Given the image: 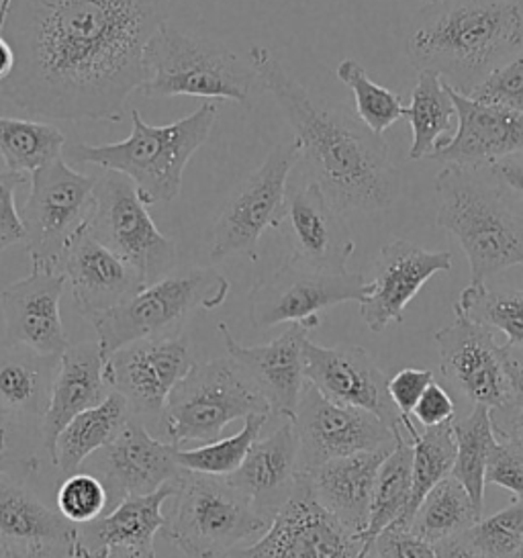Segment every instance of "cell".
<instances>
[{
    "instance_id": "cell-60",
    "label": "cell",
    "mask_w": 523,
    "mask_h": 558,
    "mask_svg": "<svg viewBox=\"0 0 523 558\" xmlns=\"http://www.w3.org/2000/svg\"><path fill=\"white\" fill-rule=\"evenodd\" d=\"M511 558H523V542H522V546H520V548H518V553H515V555H513V557Z\"/></svg>"
},
{
    "instance_id": "cell-49",
    "label": "cell",
    "mask_w": 523,
    "mask_h": 558,
    "mask_svg": "<svg viewBox=\"0 0 523 558\" xmlns=\"http://www.w3.org/2000/svg\"><path fill=\"white\" fill-rule=\"evenodd\" d=\"M375 558H440L436 544L424 541L409 527L389 525L375 541Z\"/></svg>"
},
{
    "instance_id": "cell-38",
    "label": "cell",
    "mask_w": 523,
    "mask_h": 558,
    "mask_svg": "<svg viewBox=\"0 0 523 558\" xmlns=\"http://www.w3.org/2000/svg\"><path fill=\"white\" fill-rule=\"evenodd\" d=\"M64 148L65 135L53 125L0 117V158L11 172L33 174L62 158Z\"/></svg>"
},
{
    "instance_id": "cell-43",
    "label": "cell",
    "mask_w": 523,
    "mask_h": 558,
    "mask_svg": "<svg viewBox=\"0 0 523 558\" xmlns=\"http://www.w3.org/2000/svg\"><path fill=\"white\" fill-rule=\"evenodd\" d=\"M58 511L68 522L86 525L109 511V493L105 483L90 473L65 476L58 489Z\"/></svg>"
},
{
    "instance_id": "cell-28",
    "label": "cell",
    "mask_w": 523,
    "mask_h": 558,
    "mask_svg": "<svg viewBox=\"0 0 523 558\" xmlns=\"http://www.w3.org/2000/svg\"><path fill=\"white\" fill-rule=\"evenodd\" d=\"M392 446L327 460L305 473L315 499L360 536L368 527L376 476Z\"/></svg>"
},
{
    "instance_id": "cell-51",
    "label": "cell",
    "mask_w": 523,
    "mask_h": 558,
    "mask_svg": "<svg viewBox=\"0 0 523 558\" xmlns=\"http://www.w3.org/2000/svg\"><path fill=\"white\" fill-rule=\"evenodd\" d=\"M413 415L425 427L441 426V424H448L457 417V405H454V401H452L448 391L436 380H431L427 385L424 395H422V399L417 401Z\"/></svg>"
},
{
    "instance_id": "cell-52",
    "label": "cell",
    "mask_w": 523,
    "mask_h": 558,
    "mask_svg": "<svg viewBox=\"0 0 523 558\" xmlns=\"http://www.w3.org/2000/svg\"><path fill=\"white\" fill-rule=\"evenodd\" d=\"M507 201L523 214V151L501 158L485 170Z\"/></svg>"
},
{
    "instance_id": "cell-48",
    "label": "cell",
    "mask_w": 523,
    "mask_h": 558,
    "mask_svg": "<svg viewBox=\"0 0 523 558\" xmlns=\"http://www.w3.org/2000/svg\"><path fill=\"white\" fill-rule=\"evenodd\" d=\"M27 182V177L11 170H0V254L7 247L25 242L23 221L15 205V193L19 186Z\"/></svg>"
},
{
    "instance_id": "cell-46",
    "label": "cell",
    "mask_w": 523,
    "mask_h": 558,
    "mask_svg": "<svg viewBox=\"0 0 523 558\" xmlns=\"http://www.w3.org/2000/svg\"><path fill=\"white\" fill-rule=\"evenodd\" d=\"M487 483L511 493V501L523 499V442L497 438L487 466Z\"/></svg>"
},
{
    "instance_id": "cell-58",
    "label": "cell",
    "mask_w": 523,
    "mask_h": 558,
    "mask_svg": "<svg viewBox=\"0 0 523 558\" xmlns=\"http://www.w3.org/2000/svg\"><path fill=\"white\" fill-rule=\"evenodd\" d=\"M0 558H13V550L0 538Z\"/></svg>"
},
{
    "instance_id": "cell-13",
    "label": "cell",
    "mask_w": 523,
    "mask_h": 558,
    "mask_svg": "<svg viewBox=\"0 0 523 558\" xmlns=\"http://www.w3.org/2000/svg\"><path fill=\"white\" fill-rule=\"evenodd\" d=\"M368 280L360 272H327L289 258L275 272L262 277L247 296V315L258 329L278 324L321 326L319 313L348 301L362 303Z\"/></svg>"
},
{
    "instance_id": "cell-8",
    "label": "cell",
    "mask_w": 523,
    "mask_h": 558,
    "mask_svg": "<svg viewBox=\"0 0 523 558\" xmlns=\"http://www.w3.org/2000/svg\"><path fill=\"white\" fill-rule=\"evenodd\" d=\"M229 291V280L215 268H193L147 284L130 301L98 313L90 322L105 359H111L133 342L172 338L191 313L221 307Z\"/></svg>"
},
{
    "instance_id": "cell-18",
    "label": "cell",
    "mask_w": 523,
    "mask_h": 558,
    "mask_svg": "<svg viewBox=\"0 0 523 558\" xmlns=\"http://www.w3.org/2000/svg\"><path fill=\"white\" fill-rule=\"evenodd\" d=\"M277 230L291 247V258L327 272H345L356 242L342 211L317 181L287 191Z\"/></svg>"
},
{
    "instance_id": "cell-36",
    "label": "cell",
    "mask_w": 523,
    "mask_h": 558,
    "mask_svg": "<svg viewBox=\"0 0 523 558\" xmlns=\"http://www.w3.org/2000/svg\"><path fill=\"white\" fill-rule=\"evenodd\" d=\"M405 432V429H403ZM413 446V469H411V497L405 515L394 525L409 527L425 495L443 478L452 476L457 462V440L452 422L436 427H425L419 434L415 427L405 432Z\"/></svg>"
},
{
    "instance_id": "cell-14",
    "label": "cell",
    "mask_w": 523,
    "mask_h": 558,
    "mask_svg": "<svg viewBox=\"0 0 523 558\" xmlns=\"http://www.w3.org/2000/svg\"><path fill=\"white\" fill-rule=\"evenodd\" d=\"M228 558H375V548L329 513L315 499L307 475L299 473L291 499L268 532Z\"/></svg>"
},
{
    "instance_id": "cell-41",
    "label": "cell",
    "mask_w": 523,
    "mask_h": 558,
    "mask_svg": "<svg viewBox=\"0 0 523 558\" xmlns=\"http://www.w3.org/2000/svg\"><path fill=\"white\" fill-rule=\"evenodd\" d=\"M336 76L352 90L356 100V116L376 135H385L401 117H405L408 107L403 105L401 97L376 84L356 60H342L336 70Z\"/></svg>"
},
{
    "instance_id": "cell-34",
    "label": "cell",
    "mask_w": 523,
    "mask_h": 558,
    "mask_svg": "<svg viewBox=\"0 0 523 558\" xmlns=\"http://www.w3.org/2000/svg\"><path fill=\"white\" fill-rule=\"evenodd\" d=\"M411 469H413V446L409 442L403 424L394 429V446L382 462L376 476L375 495L368 527L362 541L375 548L376 536L397 524L408 511L411 497Z\"/></svg>"
},
{
    "instance_id": "cell-56",
    "label": "cell",
    "mask_w": 523,
    "mask_h": 558,
    "mask_svg": "<svg viewBox=\"0 0 523 558\" xmlns=\"http://www.w3.org/2000/svg\"><path fill=\"white\" fill-rule=\"evenodd\" d=\"M68 550L62 548H37V550H25V553H16L13 558H65Z\"/></svg>"
},
{
    "instance_id": "cell-12",
    "label": "cell",
    "mask_w": 523,
    "mask_h": 558,
    "mask_svg": "<svg viewBox=\"0 0 523 558\" xmlns=\"http://www.w3.org/2000/svg\"><path fill=\"white\" fill-rule=\"evenodd\" d=\"M301 158L303 149L294 137L280 142L226 201L212 228V263L228 260L229 256L258 260L262 233L270 228L277 230L289 177Z\"/></svg>"
},
{
    "instance_id": "cell-25",
    "label": "cell",
    "mask_w": 523,
    "mask_h": 558,
    "mask_svg": "<svg viewBox=\"0 0 523 558\" xmlns=\"http://www.w3.org/2000/svg\"><path fill=\"white\" fill-rule=\"evenodd\" d=\"M58 270L70 284L76 310L88 319L130 301L146 287L130 264L98 242L88 223L70 242Z\"/></svg>"
},
{
    "instance_id": "cell-9",
    "label": "cell",
    "mask_w": 523,
    "mask_h": 558,
    "mask_svg": "<svg viewBox=\"0 0 523 558\" xmlns=\"http://www.w3.org/2000/svg\"><path fill=\"white\" fill-rule=\"evenodd\" d=\"M250 415H272L270 403L244 368L228 356L195 364L188 371L170 393L160 429L177 448L188 442L211 444L221 440L228 424Z\"/></svg>"
},
{
    "instance_id": "cell-47",
    "label": "cell",
    "mask_w": 523,
    "mask_h": 558,
    "mask_svg": "<svg viewBox=\"0 0 523 558\" xmlns=\"http://www.w3.org/2000/svg\"><path fill=\"white\" fill-rule=\"evenodd\" d=\"M507 371L513 385V395L506 408L490 411L492 429L497 438H513L523 442V366L522 362L511 356V352L507 356Z\"/></svg>"
},
{
    "instance_id": "cell-55",
    "label": "cell",
    "mask_w": 523,
    "mask_h": 558,
    "mask_svg": "<svg viewBox=\"0 0 523 558\" xmlns=\"http://www.w3.org/2000/svg\"><path fill=\"white\" fill-rule=\"evenodd\" d=\"M13 70H15V51L7 41V37L0 34V83L7 81Z\"/></svg>"
},
{
    "instance_id": "cell-62",
    "label": "cell",
    "mask_w": 523,
    "mask_h": 558,
    "mask_svg": "<svg viewBox=\"0 0 523 558\" xmlns=\"http://www.w3.org/2000/svg\"><path fill=\"white\" fill-rule=\"evenodd\" d=\"M522 2H523V0H522Z\"/></svg>"
},
{
    "instance_id": "cell-30",
    "label": "cell",
    "mask_w": 523,
    "mask_h": 558,
    "mask_svg": "<svg viewBox=\"0 0 523 558\" xmlns=\"http://www.w3.org/2000/svg\"><path fill=\"white\" fill-rule=\"evenodd\" d=\"M58 364L27 345L0 348V415L41 434Z\"/></svg>"
},
{
    "instance_id": "cell-17",
    "label": "cell",
    "mask_w": 523,
    "mask_h": 558,
    "mask_svg": "<svg viewBox=\"0 0 523 558\" xmlns=\"http://www.w3.org/2000/svg\"><path fill=\"white\" fill-rule=\"evenodd\" d=\"M441 375L473 405L501 410L511 401L513 385L507 371L509 348L497 344L492 329L469 319L454 307V322L434 333Z\"/></svg>"
},
{
    "instance_id": "cell-61",
    "label": "cell",
    "mask_w": 523,
    "mask_h": 558,
    "mask_svg": "<svg viewBox=\"0 0 523 558\" xmlns=\"http://www.w3.org/2000/svg\"><path fill=\"white\" fill-rule=\"evenodd\" d=\"M65 558H82V557H78V555H76V553H72V550H68V557Z\"/></svg>"
},
{
    "instance_id": "cell-10",
    "label": "cell",
    "mask_w": 523,
    "mask_h": 558,
    "mask_svg": "<svg viewBox=\"0 0 523 558\" xmlns=\"http://www.w3.org/2000/svg\"><path fill=\"white\" fill-rule=\"evenodd\" d=\"M29 181V197L19 211L25 247L32 266L58 270L70 242L90 219L97 177L81 174L58 158L33 172Z\"/></svg>"
},
{
    "instance_id": "cell-3",
    "label": "cell",
    "mask_w": 523,
    "mask_h": 558,
    "mask_svg": "<svg viewBox=\"0 0 523 558\" xmlns=\"http://www.w3.org/2000/svg\"><path fill=\"white\" fill-rule=\"evenodd\" d=\"M522 51V0H443L408 41L411 66L438 72L464 97Z\"/></svg>"
},
{
    "instance_id": "cell-23",
    "label": "cell",
    "mask_w": 523,
    "mask_h": 558,
    "mask_svg": "<svg viewBox=\"0 0 523 558\" xmlns=\"http://www.w3.org/2000/svg\"><path fill=\"white\" fill-rule=\"evenodd\" d=\"M65 284L62 272L32 266L25 279L2 291V319L11 344L27 345L44 356L64 354L70 348L60 313Z\"/></svg>"
},
{
    "instance_id": "cell-44",
    "label": "cell",
    "mask_w": 523,
    "mask_h": 558,
    "mask_svg": "<svg viewBox=\"0 0 523 558\" xmlns=\"http://www.w3.org/2000/svg\"><path fill=\"white\" fill-rule=\"evenodd\" d=\"M471 99L506 107L523 116V51L489 76L471 93Z\"/></svg>"
},
{
    "instance_id": "cell-5",
    "label": "cell",
    "mask_w": 523,
    "mask_h": 558,
    "mask_svg": "<svg viewBox=\"0 0 523 558\" xmlns=\"http://www.w3.org/2000/svg\"><path fill=\"white\" fill-rule=\"evenodd\" d=\"M436 221L450 231L471 266V284H485L523 264V214L485 170L443 166L434 181Z\"/></svg>"
},
{
    "instance_id": "cell-45",
    "label": "cell",
    "mask_w": 523,
    "mask_h": 558,
    "mask_svg": "<svg viewBox=\"0 0 523 558\" xmlns=\"http://www.w3.org/2000/svg\"><path fill=\"white\" fill-rule=\"evenodd\" d=\"M29 427L19 426L13 420L0 415V476L27 475L37 466V459L33 457L32 436Z\"/></svg>"
},
{
    "instance_id": "cell-1",
    "label": "cell",
    "mask_w": 523,
    "mask_h": 558,
    "mask_svg": "<svg viewBox=\"0 0 523 558\" xmlns=\"http://www.w3.org/2000/svg\"><path fill=\"white\" fill-rule=\"evenodd\" d=\"M170 0H13L2 35L15 70L0 95L27 116L121 121Z\"/></svg>"
},
{
    "instance_id": "cell-32",
    "label": "cell",
    "mask_w": 523,
    "mask_h": 558,
    "mask_svg": "<svg viewBox=\"0 0 523 558\" xmlns=\"http://www.w3.org/2000/svg\"><path fill=\"white\" fill-rule=\"evenodd\" d=\"M131 417L133 413L127 399L113 391L97 408L82 411L62 429L49 459L51 464L65 476L78 473L82 462L113 442Z\"/></svg>"
},
{
    "instance_id": "cell-4",
    "label": "cell",
    "mask_w": 523,
    "mask_h": 558,
    "mask_svg": "<svg viewBox=\"0 0 523 558\" xmlns=\"http://www.w3.org/2000/svg\"><path fill=\"white\" fill-rule=\"evenodd\" d=\"M219 116L215 102H205L170 125H147L137 109H131V135L123 142L93 146L65 144L64 158L78 165H95L130 179L147 207L172 203L182 191L184 168L212 132Z\"/></svg>"
},
{
    "instance_id": "cell-54",
    "label": "cell",
    "mask_w": 523,
    "mask_h": 558,
    "mask_svg": "<svg viewBox=\"0 0 523 558\" xmlns=\"http://www.w3.org/2000/svg\"><path fill=\"white\" fill-rule=\"evenodd\" d=\"M102 558H156L154 546H113Z\"/></svg>"
},
{
    "instance_id": "cell-20",
    "label": "cell",
    "mask_w": 523,
    "mask_h": 558,
    "mask_svg": "<svg viewBox=\"0 0 523 558\" xmlns=\"http://www.w3.org/2000/svg\"><path fill=\"white\" fill-rule=\"evenodd\" d=\"M177 450L174 444L154 438L139 420L131 417L113 442L90 457L95 473L109 493V511L127 497L149 495L174 483L182 475Z\"/></svg>"
},
{
    "instance_id": "cell-40",
    "label": "cell",
    "mask_w": 523,
    "mask_h": 558,
    "mask_svg": "<svg viewBox=\"0 0 523 558\" xmlns=\"http://www.w3.org/2000/svg\"><path fill=\"white\" fill-rule=\"evenodd\" d=\"M270 415H250L244 420L242 432L226 440L203 444L198 448H179L177 462L180 469L205 473V475L229 476L244 462L250 448L260 438L262 427L268 424Z\"/></svg>"
},
{
    "instance_id": "cell-6",
    "label": "cell",
    "mask_w": 523,
    "mask_h": 558,
    "mask_svg": "<svg viewBox=\"0 0 523 558\" xmlns=\"http://www.w3.org/2000/svg\"><path fill=\"white\" fill-rule=\"evenodd\" d=\"M144 70L146 78L139 93L146 99L200 97L250 105L256 81L254 68L242 62L226 44L184 34L170 23L149 39Z\"/></svg>"
},
{
    "instance_id": "cell-35",
    "label": "cell",
    "mask_w": 523,
    "mask_h": 558,
    "mask_svg": "<svg viewBox=\"0 0 523 558\" xmlns=\"http://www.w3.org/2000/svg\"><path fill=\"white\" fill-rule=\"evenodd\" d=\"M481 518L483 511L474 506L471 493L466 492V487L458 478L448 476L425 495L409 530L424 541L438 544L464 534Z\"/></svg>"
},
{
    "instance_id": "cell-21",
    "label": "cell",
    "mask_w": 523,
    "mask_h": 558,
    "mask_svg": "<svg viewBox=\"0 0 523 558\" xmlns=\"http://www.w3.org/2000/svg\"><path fill=\"white\" fill-rule=\"evenodd\" d=\"M452 270L450 252H431L403 238L380 247L375 263V280L360 303V315L370 331L380 333L391 324H403L409 303L438 272Z\"/></svg>"
},
{
    "instance_id": "cell-16",
    "label": "cell",
    "mask_w": 523,
    "mask_h": 558,
    "mask_svg": "<svg viewBox=\"0 0 523 558\" xmlns=\"http://www.w3.org/2000/svg\"><path fill=\"white\" fill-rule=\"evenodd\" d=\"M195 366L184 338L139 340L114 352L105 364L111 389L123 395L144 426L160 427L170 393Z\"/></svg>"
},
{
    "instance_id": "cell-57",
    "label": "cell",
    "mask_w": 523,
    "mask_h": 558,
    "mask_svg": "<svg viewBox=\"0 0 523 558\" xmlns=\"http://www.w3.org/2000/svg\"><path fill=\"white\" fill-rule=\"evenodd\" d=\"M11 2H13V0H0V34H2V27H4V23H7V17H9Z\"/></svg>"
},
{
    "instance_id": "cell-22",
    "label": "cell",
    "mask_w": 523,
    "mask_h": 558,
    "mask_svg": "<svg viewBox=\"0 0 523 558\" xmlns=\"http://www.w3.org/2000/svg\"><path fill=\"white\" fill-rule=\"evenodd\" d=\"M448 93L457 107V133L427 160L464 170H487L501 158L523 151V116L464 97L450 84Z\"/></svg>"
},
{
    "instance_id": "cell-53",
    "label": "cell",
    "mask_w": 523,
    "mask_h": 558,
    "mask_svg": "<svg viewBox=\"0 0 523 558\" xmlns=\"http://www.w3.org/2000/svg\"><path fill=\"white\" fill-rule=\"evenodd\" d=\"M438 557L440 558H487L483 553H478L473 544L462 538V534L457 538H448L436 544Z\"/></svg>"
},
{
    "instance_id": "cell-27",
    "label": "cell",
    "mask_w": 523,
    "mask_h": 558,
    "mask_svg": "<svg viewBox=\"0 0 523 558\" xmlns=\"http://www.w3.org/2000/svg\"><path fill=\"white\" fill-rule=\"evenodd\" d=\"M105 364L107 359L98 340L70 344L60 356L49 410L41 424V442L49 459L62 429L82 411L97 408L113 393L105 377Z\"/></svg>"
},
{
    "instance_id": "cell-26",
    "label": "cell",
    "mask_w": 523,
    "mask_h": 558,
    "mask_svg": "<svg viewBox=\"0 0 523 558\" xmlns=\"http://www.w3.org/2000/svg\"><path fill=\"white\" fill-rule=\"evenodd\" d=\"M299 473L296 429L293 420L282 417V424L270 436L258 438L242 466L226 478L262 518L272 522L291 499Z\"/></svg>"
},
{
    "instance_id": "cell-11",
    "label": "cell",
    "mask_w": 523,
    "mask_h": 558,
    "mask_svg": "<svg viewBox=\"0 0 523 558\" xmlns=\"http://www.w3.org/2000/svg\"><path fill=\"white\" fill-rule=\"evenodd\" d=\"M88 231L130 264L146 287L168 277L177 264V244L156 228L135 184L121 172L98 177Z\"/></svg>"
},
{
    "instance_id": "cell-29",
    "label": "cell",
    "mask_w": 523,
    "mask_h": 558,
    "mask_svg": "<svg viewBox=\"0 0 523 558\" xmlns=\"http://www.w3.org/2000/svg\"><path fill=\"white\" fill-rule=\"evenodd\" d=\"M0 538L16 553L37 548L68 550L81 538V525L68 522L29 492L21 478L0 476Z\"/></svg>"
},
{
    "instance_id": "cell-7",
    "label": "cell",
    "mask_w": 523,
    "mask_h": 558,
    "mask_svg": "<svg viewBox=\"0 0 523 558\" xmlns=\"http://www.w3.org/2000/svg\"><path fill=\"white\" fill-rule=\"evenodd\" d=\"M172 499L163 541L188 558H228L233 550L260 541L272 524L226 476L182 469Z\"/></svg>"
},
{
    "instance_id": "cell-31",
    "label": "cell",
    "mask_w": 523,
    "mask_h": 558,
    "mask_svg": "<svg viewBox=\"0 0 523 558\" xmlns=\"http://www.w3.org/2000/svg\"><path fill=\"white\" fill-rule=\"evenodd\" d=\"M177 481L156 493L127 497L95 522L82 525L81 538L68 550L82 558H102L113 546H154V536L166 524L163 504L174 497Z\"/></svg>"
},
{
    "instance_id": "cell-33",
    "label": "cell",
    "mask_w": 523,
    "mask_h": 558,
    "mask_svg": "<svg viewBox=\"0 0 523 558\" xmlns=\"http://www.w3.org/2000/svg\"><path fill=\"white\" fill-rule=\"evenodd\" d=\"M413 142L409 148V160L417 162L429 158L452 130L457 117L454 100L448 93V84L434 70L417 72V84L411 93V105L405 111Z\"/></svg>"
},
{
    "instance_id": "cell-37",
    "label": "cell",
    "mask_w": 523,
    "mask_h": 558,
    "mask_svg": "<svg viewBox=\"0 0 523 558\" xmlns=\"http://www.w3.org/2000/svg\"><path fill=\"white\" fill-rule=\"evenodd\" d=\"M452 429L457 440V462H454L452 476L466 487L476 509L483 511L487 466H489L492 448L497 444L489 408L474 405L469 415L452 420Z\"/></svg>"
},
{
    "instance_id": "cell-19",
    "label": "cell",
    "mask_w": 523,
    "mask_h": 558,
    "mask_svg": "<svg viewBox=\"0 0 523 558\" xmlns=\"http://www.w3.org/2000/svg\"><path fill=\"white\" fill-rule=\"evenodd\" d=\"M305 377L333 403L370 411L392 432L401 427V411L389 395V377L360 345L333 348L305 342Z\"/></svg>"
},
{
    "instance_id": "cell-50",
    "label": "cell",
    "mask_w": 523,
    "mask_h": 558,
    "mask_svg": "<svg viewBox=\"0 0 523 558\" xmlns=\"http://www.w3.org/2000/svg\"><path fill=\"white\" fill-rule=\"evenodd\" d=\"M434 380V371L408 366L389 378V395L401 415H411L422 399L427 385Z\"/></svg>"
},
{
    "instance_id": "cell-42",
    "label": "cell",
    "mask_w": 523,
    "mask_h": 558,
    "mask_svg": "<svg viewBox=\"0 0 523 558\" xmlns=\"http://www.w3.org/2000/svg\"><path fill=\"white\" fill-rule=\"evenodd\" d=\"M462 538L487 558L513 557L523 542V499L511 501L490 518H481Z\"/></svg>"
},
{
    "instance_id": "cell-15",
    "label": "cell",
    "mask_w": 523,
    "mask_h": 558,
    "mask_svg": "<svg viewBox=\"0 0 523 558\" xmlns=\"http://www.w3.org/2000/svg\"><path fill=\"white\" fill-rule=\"evenodd\" d=\"M293 424L299 438L301 473L313 471L327 460L394 444V432L375 413L333 403L309 380L301 393Z\"/></svg>"
},
{
    "instance_id": "cell-24",
    "label": "cell",
    "mask_w": 523,
    "mask_h": 558,
    "mask_svg": "<svg viewBox=\"0 0 523 558\" xmlns=\"http://www.w3.org/2000/svg\"><path fill=\"white\" fill-rule=\"evenodd\" d=\"M229 356L238 362L270 403L272 415L293 420L301 393L305 389V342L311 329L305 324H291L270 344L242 345L226 324H219Z\"/></svg>"
},
{
    "instance_id": "cell-59",
    "label": "cell",
    "mask_w": 523,
    "mask_h": 558,
    "mask_svg": "<svg viewBox=\"0 0 523 558\" xmlns=\"http://www.w3.org/2000/svg\"><path fill=\"white\" fill-rule=\"evenodd\" d=\"M413 2H419V4H441L443 0H413Z\"/></svg>"
},
{
    "instance_id": "cell-39",
    "label": "cell",
    "mask_w": 523,
    "mask_h": 558,
    "mask_svg": "<svg viewBox=\"0 0 523 558\" xmlns=\"http://www.w3.org/2000/svg\"><path fill=\"white\" fill-rule=\"evenodd\" d=\"M469 319L507 336V348H523V289L469 284L454 305Z\"/></svg>"
},
{
    "instance_id": "cell-2",
    "label": "cell",
    "mask_w": 523,
    "mask_h": 558,
    "mask_svg": "<svg viewBox=\"0 0 523 558\" xmlns=\"http://www.w3.org/2000/svg\"><path fill=\"white\" fill-rule=\"evenodd\" d=\"M247 56L293 128L303 158L329 201L342 214L391 209L401 197L403 181L382 135L370 132L342 105L315 99L268 48L254 46Z\"/></svg>"
}]
</instances>
